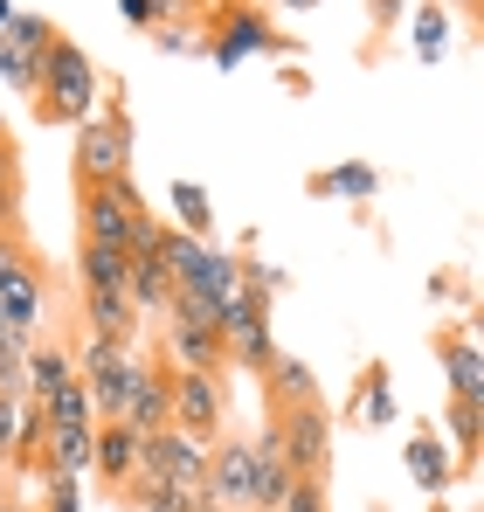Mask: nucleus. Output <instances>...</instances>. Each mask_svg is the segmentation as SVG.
Returning a JSON list of instances; mask_svg holds the SVG:
<instances>
[{
  "label": "nucleus",
  "mask_w": 484,
  "mask_h": 512,
  "mask_svg": "<svg viewBox=\"0 0 484 512\" xmlns=\"http://www.w3.org/2000/svg\"><path fill=\"white\" fill-rule=\"evenodd\" d=\"M28 346H35V340L0 312V388H21V360H28Z\"/></svg>",
  "instance_id": "29"
},
{
  "label": "nucleus",
  "mask_w": 484,
  "mask_h": 512,
  "mask_svg": "<svg viewBox=\"0 0 484 512\" xmlns=\"http://www.w3.org/2000/svg\"><path fill=\"white\" fill-rule=\"evenodd\" d=\"M443 423H450V436H457V457L471 464V457H478V423H484V402H450V416H443Z\"/></svg>",
  "instance_id": "30"
},
{
  "label": "nucleus",
  "mask_w": 484,
  "mask_h": 512,
  "mask_svg": "<svg viewBox=\"0 0 484 512\" xmlns=\"http://www.w3.org/2000/svg\"><path fill=\"white\" fill-rule=\"evenodd\" d=\"M208 492L229 512H249V443H215L208 450Z\"/></svg>",
  "instance_id": "18"
},
{
  "label": "nucleus",
  "mask_w": 484,
  "mask_h": 512,
  "mask_svg": "<svg viewBox=\"0 0 484 512\" xmlns=\"http://www.w3.org/2000/svg\"><path fill=\"white\" fill-rule=\"evenodd\" d=\"M35 512H83V478L42 471V506H35Z\"/></svg>",
  "instance_id": "31"
},
{
  "label": "nucleus",
  "mask_w": 484,
  "mask_h": 512,
  "mask_svg": "<svg viewBox=\"0 0 484 512\" xmlns=\"http://www.w3.org/2000/svg\"><path fill=\"white\" fill-rule=\"evenodd\" d=\"M263 49H284L277 28H270V14L263 7H222V35H208L215 70H236L242 56H263Z\"/></svg>",
  "instance_id": "10"
},
{
  "label": "nucleus",
  "mask_w": 484,
  "mask_h": 512,
  "mask_svg": "<svg viewBox=\"0 0 484 512\" xmlns=\"http://www.w3.org/2000/svg\"><path fill=\"white\" fill-rule=\"evenodd\" d=\"M14 208H21V173H14V153L0 139V236L14 229Z\"/></svg>",
  "instance_id": "32"
},
{
  "label": "nucleus",
  "mask_w": 484,
  "mask_h": 512,
  "mask_svg": "<svg viewBox=\"0 0 484 512\" xmlns=\"http://www.w3.org/2000/svg\"><path fill=\"white\" fill-rule=\"evenodd\" d=\"M0 312L35 340V326H42V312H49V291H42V277H35V263L21 256L14 236H0Z\"/></svg>",
  "instance_id": "9"
},
{
  "label": "nucleus",
  "mask_w": 484,
  "mask_h": 512,
  "mask_svg": "<svg viewBox=\"0 0 484 512\" xmlns=\"http://www.w3.org/2000/svg\"><path fill=\"white\" fill-rule=\"evenodd\" d=\"M443 367H450V388L457 402H484V346L464 333L457 346H443Z\"/></svg>",
  "instance_id": "22"
},
{
  "label": "nucleus",
  "mask_w": 484,
  "mask_h": 512,
  "mask_svg": "<svg viewBox=\"0 0 484 512\" xmlns=\"http://www.w3.org/2000/svg\"><path fill=\"white\" fill-rule=\"evenodd\" d=\"M187 499H194V492H146V499H139V512H187Z\"/></svg>",
  "instance_id": "36"
},
{
  "label": "nucleus",
  "mask_w": 484,
  "mask_h": 512,
  "mask_svg": "<svg viewBox=\"0 0 484 512\" xmlns=\"http://www.w3.org/2000/svg\"><path fill=\"white\" fill-rule=\"evenodd\" d=\"M166 402H173V429H187V436H201V443H215L222 436V374H166Z\"/></svg>",
  "instance_id": "8"
},
{
  "label": "nucleus",
  "mask_w": 484,
  "mask_h": 512,
  "mask_svg": "<svg viewBox=\"0 0 484 512\" xmlns=\"http://www.w3.org/2000/svg\"><path fill=\"white\" fill-rule=\"evenodd\" d=\"M125 173H132V118L118 104H104L77 125V180L97 187V180H125Z\"/></svg>",
  "instance_id": "3"
},
{
  "label": "nucleus",
  "mask_w": 484,
  "mask_h": 512,
  "mask_svg": "<svg viewBox=\"0 0 484 512\" xmlns=\"http://www.w3.org/2000/svg\"><path fill=\"white\" fill-rule=\"evenodd\" d=\"M139 222H146V201H139L132 180H97V187H83V243L125 250Z\"/></svg>",
  "instance_id": "5"
},
{
  "label": "nucleus",
  "mask_w": 484,
  "mask_h": 512,
  "mask_svg": "<svg viewBox=\"0 0 484 512\" xmlns=\"http://www.w3.org/2000/svg\"><path fill=\"white\" fill-rule=\"evenodd\" d=\"M277 450L291 464V478H325V457H332V416L319 402H298L277 416Z\"/></svg>",
  "instance_id": "6"
},
{
  "label": "nucleus",
  "mask_w": 484,
  "mask_h": 512,
  "mask_svg": "<svg viewBox=\"0 0 484 512\" xmlns=\"http://www.w3.org/2000/svg\"><path fill=\"white\" fill-rule=\"evenodd\" d=\"M215 340H222V360H236L249 374H263L270 360H277V340H270V305H256L249 291H229V305H222V319H215Z\"/></svg>",
  "instance_id": "4"
},
{
  "label": "nucleus",
  "mask_w": 484,
  "mask_h": 512,
  "mask_svg": "<svg viewBox=\"0 0 484 512\" xmlns=\"http://www.w3.org/2000/svg\"><path fill=\"white\" fill-rule=\"evenodd\" d=\"M97 97H104L97 63L83 56L70 35H56V42H49V56H42V77H35V111H42V118H56V125H83V118L97 111Z\"/></svg>",
  "instance_id": "1"
},
{
  "label": "nucleus",
  "mask_w": 484,
  "mask_h": 512,
  "mask_svg": "<svg viewBox=\"0 0 484 512\" xmlns=\"http://www.w3.org/2000/svg\"><path fill=\"white\" fill-rule=\"evenodd\" d=\"M0 506H7V499H0Z\"/></svg>",
  "instance_id": "44"
},
{
  "label": "nucleus",
  "mask_w": 484,
  "mask_h": 512,
  "mask_svg": "<svg viewBox=\"0 0 484 512\" xmlns=\"http://www.w3.org/2000/svg\"><path fill=\"white\" fill-rule=\"evenodd\" d=\"M125 305L146 312V319H166V305H173V277H166L160 256H125Z\"/></svg>",
  "instance_id": "17"
},
{
  "label": "nucleus",
  "mask_w": 484,
  "mask_h": 512,
  "mask_svg": "<svg viewBox=\"0 0 484 512\" xmlns=\"http://www.w3.org/2000/svg\"><path fill=\"white\" fill-rule=\"evenodd\" d=\"M436 7H478V0H436Z\"/></svg>",
  "instance_id": "42"
},
{
  "label": "nucleus",
  "mask_w": 484,
  "mask_h": 512,
  "mask_svg": "<svg viewBox=\"0 0 484 512\" xmlns=\"http://www.w3.org/2000/svg\"><path fill=\"white\" fill-rule=\"evenodd\" d=\"M49 42H56L49 14H21V7H14V21L0 28V84H7V90H28V97H35V77H42V56H49Z\"/></svg>",
  "instance_id": "7"
},
{
  "label": "nucleus",
  "mask_w": 484,
  "mask_h": 512,
  "mask_svg": "<svg viewBox=\"0 0 484 512\" xmlns=\"http://www.w3.org/2000/svg\"><path fill=\"white\" fill-rule=\"evenodd\" d=\"M49 471H63V478H90V450H97V423L90 429H49Z\"/></svg>",
  "instance_id": "21"
},
{
  "label": "nucleus",
  "mask_w": 484,
  "mask_h": 512,
  "mask_svg": "<svg viewBox=\"0 0 484 512\" xmlns=\"http://www.w3.org/2000/svg\"><path fill=\"white\" fill-rule=\"evenodd\" d=\"M21 409H28V395L0 388V457H14V443H21Z\"/></svg>",
  "instance_id": "33"
},
{
  "label": "nucleus",
  "mask_w": 484,
  "mask_h": 512,
  "mask_svg": "<svg viewBox=\"0 0 484 512\" xmlns=\"http://www.w3.org/2000/svg\"><path fill=\"white\" fill-rule=\"evenodd\" d=\"M42 416H49V429H90V423H97V409H90L83 381H70L63 395H49V402H42Z\"/></svg>",
  "instance_id": "28"
},
{
  "label": "nucleus",
  "mask_w": 484,
  "mask_h": 512,
  "mask_svg": "<svg viewBox=\"0 0 484 512\" xmlns=\"http://www.w3.org/2000/svg\"><path fill=\"white\" fill-rule=\"evenodd\" d=\"M187 512H229V506H222V499H215V492H208V485H201V492H194V499H187Z\"/></svg>",
  "instance_id": "38"
},
{
  "label": "nucleus",
  "mask_w": 484,
  "mask_h": 512,
  "mask_svg": "<svg viewBox=\"0 0 484 512\" xmlns=\"http://www.w3.org/2000/svg\"><path fill=\"white\" fill-rule=\"evenodd\" d=\"M277 512H325V478H291V492H284Z\"/></svg>",
  "instance_id": "35"
},
{
  "label": "nucleus",
  "mask_w": 484,
  "mask_h": 512,
  "mask_svg": "<svg viewBox=\"0 0 484 512\" xmlns=\"http://www.w3.org/2000/svg\"><path fill=\"white\" fill-rule=\"evenodd\" d=\"M153 35H160V49H173V56H194V49H208V35H201V28H187V21H160Z\"/></svg>",
  "instance_id": "34"
},
{
  "label": "nucleus",
  "mask_w": 484,
  "mask_h": 512,
  "mask_svg": "<svg viewBox=\"0 0 484 512\" xmlns=\"http://www.w3.org/2000/svg\"><path fill=\"white\" fill-rule=\"evenodd\" d=\"M166 353H173L180 374H222V367H229L215 326H194V319H180V312H166Z\"/></svg>",
  "instance_id": "12"
},
{
  "label": "nucleus",
  "mask_w": 484,
  "mask_h": 512,
  "mask_svg": "<svg viewBox=\"0 0 484 512\" xmlns=\"http://www.w3.org/2000/svg\"><path fill=\"white\" fill-rule=\"evenodd\" d=\"M374 21H402V0H374Z\"/></svg>",
  "instance_id": "39"
},
{
  "label": "nucleus",
  "mask_w": 484,
  "mask_h": 512,
  "mask_svg": "<svg viewBox=\"0 0 484 512\" xmlns=\"http://www.w3.org/2000/svg\"><path fill=\"white\" fill-rule=\"evenodd\" d=\"M70 360H77V381H83V395H90V409H97V423H118V416H125V388H132V374H139L132 340L83 333V346H70Z\"/></svg>",
  "instance_id": "2"
},
{
  "label": "nucleus",
  "mask_w": 484,
  "mask_h": 512,
  "mask_svg": "<svg viewBox=\"0 0 484 512\" xmlns=\"http://www.w3.org/2000/svg\"><path fill=\"white\" fill-rule=\"evenodd\" d=\"M312 194H325V201H374V194H381V167H374V160L319 167L312 173Z\"/></svg>",
  "instance_id": "19"
},
{
  "label": "nucleus",
  "mask_w": 484,
  "mask_h": 512,
  "mask_svg": "<svg viewBox=\"0 0 484 512\" xmlns=\"http://www.w3.org/2000/svg\"><path fill=\"white\" fill-rule=\"evenodd\" d=\"M0 512H28V506H0Z\"/></svg>",
  "instance_id": "43"
},
{
  "label": "nucleus",
  "mask_w": 484,
  "mask_h": 512,
  "mask_svg": "<svg viewBox=\"0 0 484 512\" xmlns=\"http://www.w3.org/2000/svg\"><path fill=\"white\" fill-rule=\"evenodd\" d=\"M7 21H14V0H0V28H7Z\"/></svg>",
  "instance_id": "41"
},
{
  "label": "nucleus",
  "mask_w": 484,
  "mask_h": 512,
  "mask_svg": "<svg viewBox=\"0 0 484 512\" xmlns=\"http://www.w3.org/2000/svg\"><path fill=\"white\" fill-rule=\"evenodd\" d=\"M450 42H457V21H450V7H436V0H429V7L415 14V56H422V63H443V56H450Z\"/></svg>",
  "instance_id": "25"
},
{
  "label": "nucleus",
  "mask_w": 484,
  "mask_h": 512,
  "mask_svg": "<svg viewBox=\"0 0 484 512\" xmlns=\"http://www.w3.org/2000/svg\"><path fill=\"white\" fill-rule=\"evenodd\" d=\"M402 457H408V478H415V492H429V499H443V492H450V478H457V450H450L436 429H415Z\"/></svg>",
  "instance_id": "14"
},
{
  "label": "nucleus",
  "mask_w": 484,
  "mask_h": 512,
  "mask_svg": "<svg viewBox=\"0 0 484 512\" xmlns=\"http://www.w3.org/2000/svg\"><path fill=\"white\" fill-rule=\"evenodd\" d=\"M284 492H291V464H284V450H277V423H270L256 443H249V512H277V506H284Z\"/></svg>",
  "instance_id": "11"
},
{
  "label": "nucleus",
  "mask_w": 484,
  "mask_h": 512,
  "mask_svg": "<svg viewBox=\"0 0 484 512\" xmlns=\"http://www.w3.org/2000/svg\"><path fill=\"white\" fill-rule=\"evenodd\" d=\"M353 416H360L367 429H388L395 416H402V402H395V381H388V374H367V381H360V409H353Z\"/></svg>",
  "instance_id": "27"
},
{
  "label": "nucleus",
  "mask_w": 484,
  "mask_h": 512,
  "mask_svg": "<svg viewBox=\"0 0 484 512\" xmlns=\"http://www.w3.org/2000/svg\"><path fill=\"white\" fill-rule=\"evenodd\" d=\"M70 381H77L70 346H28V360H21V395H28V402H49V395H63Z\"/></svg>",
  "instance_id": "16"
},
{
  "label": "nucleus",
  "mask_w": 484,
  "mask_h": 512,
  "mask_svg": "<svg viewBox=\"0 0 484 512\" xmlns=\"http://www.w3.org/2000/svg\"><path fill=\"white\" fill-rule=\"evenodd\" d=\"M263 381H270V402H284V409H298V402H319V381H312V367H305L298 353H284V346H277V360L263 367Z\"/></svg>",
  "instance_id": "20"
},
{
  "label": "nucleus",
  "mask_w": 484,
  "mask_h": 512,
  "mask_svg": "<svg viewBox=\"0 0 484 512\" xmlns=\"http://www.w3.org/2000/svg\"><path fill=\"white\" fill-rule=\"evenodd\" d=\"M166 201H173V215H180V229H187V236H208V229H215V201H208V187H201V180H173V194H166Z\"/></svg>",
  "instance_id": "26"
},
{
  "label": "nucleus",
  "mask_w": 484,
  "mask_h": 512,
  "mask_svg": "<svg viewBox=\"0 0 484 512\" xmlns=\"http://www.w3.org/2000/svg\"><path fill=\"white\" fill-rule=\"evenodd\" d=\"M125 429H139V436H153V429L173 423V402H166V367H146L139 360V374H132V388H125Z\"/></svg>",
  "instance_id": "13"
},
{
  "label": "nucleus",
  "mask_w": 484,
  "mask_h": 512,
  "mask_svg": "<svg viewBox=\"0 0 484 512\" xmlns=\"http://www.w3.org/2000/svg\"><path fill=\"white\" fill-rule=\"evenodd\" d=\"M77 284H83V291H125V250H111V243H83V250H77Z\"/></svg>",
  "instance_id": "23"
},
{
  "label": "nucleus",
  "mask_w": 484,
  "mask_h": 512,
  "mask_svg": "<svg viewBox=\"0 0 484 512\" xmlns=\"http://www.w3.org/2000/svg\"><path fill=\"white\" fill-rule=\"evenodd\" d=\"M118 14H125L132 28H153V21H160V14H153V0H118Z\"/></svg>",
  "instance_id": "37"
},
{
  "label": "nucleus",
  "mask_w": 484,
  "mask_h": 512,
  "mask_svg": "<svg viewBox=\"0 0 484 512\" xmlns=\"http://www.w3.org/2000/svg\"><path fill=\"white\" fill-rule=\"evenodd\" d=\"M139 450H146V436L125 423H97V450H90V478H104V485H132V471H139Z\"/></svg>",
  "instance_id": "15"
},
{
  "label": "nucleus",
  "mask_w": 484,
  "mask_h": 512,
  "mask_svg": "<svg viewBox=\"0 0 484 512\" xmlns=\"http://www.w3.org/2000/svg\"><path fill=\"white\" fill-rule=\"evenodd\" d=\"M83 319H90V333H104V340H132V305H125V291H83Z\"/></svg>",
  "instance_id": "24"
},
{
  "label": "nucleus",
  "mask_w": 484,
  "mask_h": 512,
  "mask_svg": "<svg viewBox=\"0 0 484 512\" xmlns=\"http://www.w3.org/2000/svg\"><path fill=\"white\" fill-rule=\"evenodd\" d=\"M270 7H291V14H298V7H319V0H270Z\"/></svg>",
  "instance_id": "40"
}]
</instances>
